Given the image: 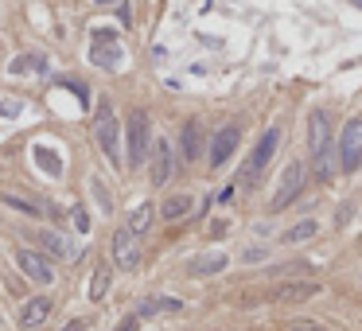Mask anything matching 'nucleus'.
I'll list each match as a JSON object with an SVG mask.
<instances>
[{
    "mask_svg": "<svg viewBox=\"0 0 362 331\" xmlns=\"http://www.w3.org/2000/svg\"><path fill=\"white\" fill-rule=\"evenodd\" d=\"M90 62L101 71H117L125 62V47L121 43H90Z\"/></svg>",
    "mask_w": 362,
    "mask_h": 331,
    "instance_id": "nucleus-13",
    "label": "nucleus"
},
{
    "mask_svg": "<svg viewBox=\"0 0 362 331\" xmlns=\"http://www.w3.org/2000/svg\"><path fill=\"white\" fill-rule=\"evenodd\" d=\"M308 141H312V160H315V176L331 179V172H335V160H331V133H327V113L324 109H312V117H308Z\"/></svg>",
    "mask_w": 362,
    "mask_h": 331,
    "instance_id": "nucleus-1",
    "label": "nucleus"
},
{
    "mask_svg": "<svg viewBox=\"0 0 362 331\" xmlns=\"http://www.w3.org/2000/svg\"><path fill=\"white\" fill-rule=\"evenodd\" d=\"M32 242H36L47 258H59V261H71V258H78V249H74V242L67 234H59V230H36L32 234Z\"/></svg>",
    "mask_w": 362,
    "mask_h": 331,
    "instance_id": "nucleus-9",
    "label": "nucleus"
},
{
    "mask_svg": "<svg viewBox=\"0 0 362 331\" xmlns=\"http://www.w3.org/2000/svg\"><path fill=\"white\" fill-rule=\"evenodd\" d=\"M136 323H141V319H136V316H129V319H121V323H117L113 331H136Z\"/></svg>",
    "mask_w": 362,
    "mask_h": 331,
    "instance_id": "nucleus-30",
    "label": "nucleus"
},
{
    "mask_svg": "<svg viewBox=\"0 0 362 331\" xmlns=\"http://www.w3.org/2000/svg\"><path fill=\"white\" fill-rule=\"evenodd\" d=\"M304 176H308V168L300 164V160H292L289 168H285V176H280V183H277V195H273V211H285L296 195H300V187H304Z\"/></svg>",
    "mask_w": 362,
    "mask_h": 331,
    "instance_id": "nucleus-6",
    "label": "nucleus"
},
{
    "mask_svg": "<svg viewBox=\"0 0 362 331\" xmlns=\"http://www.w3.org/2000/svg\"><path fill=\"white\" fill-rule=\"evenodd\" d=\"M94 43H117V32L113 27H94Z\"/></svg>",
    "mask_w": 362,
    "mask_h": 331,
    "instance_id": "nucleus-25",
    "label": "nucleus"
},
{
    "mask_svg": "<svg viewBox=\"0 0 362 331\" xmlns=\"http://www.w3.org/2000/svg\"><path fill=\"white\" fill-rule=\"evenodd\" d=\"M191 207H195L191 195H171V199L160 207V214H164L168 222H176V218H183V214H191Z\"/></svg>",
    "mask_w": 362,
    "mask_h": 331,
    "instance_id": "nucleus-20",
    "label": "nucleus"
},
{
    "mask_svg": "<svg viewBox=\"0 0 362 331\" xmlns=\"http://www.w3.org/2000/svg\"><path fill=\"white\" fill-rule=\"evenodd\" d=\"M36 164L43 168L47 176H62V160H59L55 152H51V148H43V144L36 148Z\"/></svg>",
    "mask_w": 362,
    "mask_h": 331,
    "instance_id": "nucleus-23",
    "label": "nucleus"
},
{
    "mask_svg": "<svg viewBox=\"0 0 362 331\" xmlns=\"http://www.w3.org/2000/svg\"><path fill=\"white\" fill-rule=\"evenodd\" d=\"M94 195H97V203H101V211H109V195H106V183H101V179H94Z\"/></svg>",
    "mask_w": 362,
    "mask_h": 331,
    "instance_id": "nucleus-29",
    "label": "nucleus"
},
{
    "mask_svg": "<svg viewBox=\"0 0 362 331\" xmlns=\"http://www.w3.org/2000/svg\"><path fill=\"white\" fill-rule=\"evenodd\" d=\"M94 137H97V144H101V152L109 156V164L121 168V121H117V113H113V106H109V102H101V106H97Z\"/></svg>",
    "mask_w": 362,
    "mask_h": 331,
    "instance_id": "nucleus-2",
    "label": "nucleus"
},
{
    "mask_svg": "<svg viewBox=\"0 0 362 331\" xmlns=\"http://www.w3.org/2000/svg\"><path fill=\"white\" fill-rule=\"evenodd\" d=\"M125 133H129V168H141L148 160V144H152V121H148L145 109H133L129 113Z\"/></svg>",
    "mask_w": 362,
    "mask_h": 331,
    "instance_id": "nucleus-3",
    "label": "nucleus"
},
{
    "mask_svg": "<svg viewBox=\"0 0 362 331\" xmlns=\"http://www.w3.org/2000/svg\"><path fill=\"white\" fill-rule=\"evenodd\" d=\"M109 249H113V261H117L121 269H136V265H141V246H136V234L129 230V226L113 230Z\"/></svg>",
    "mask_w": 362,
    "mask_h": 331,
    "instance_id": "nucleus-7",
    "label": "nucleus"
},
{
    "mask_svg": "<svg viewBox=\"0 0 362 331\" xmlns=\"http://www.w3.org/2000/svg\"><path fill=\"white\" fill-rule=\"evenodd\" d=\"M62 331H86V319H71V323H67Z\"/></svg>",
    "mask_w": 362,
    "mask_h": 331,
    "instance_id": "nucleus-32",
    "label": "nucleus"
},
{
    "mask_svg": "<svg viewBox=\"0 0 362 331\" xmlns=\"http://www.w3.org/2000/svg\"><path fill=\"white\" fill-rule=\"evenodd\" d=\"M312 296H319V281H285V284H277V288L269 293V300L300 304V300H312Z\"/></svg>",
    "mask_w": 362,
    "mask_h": 331,
    "instance_id": "nucleus-11",
    "label": "nucleus"
},
{
    "mask_svg": "<svg viewBox=\"0 0 362 331\" xmlns=\"http://www.w3.org/2000/svg\"><path fill=\"white\" fill-rule=\"evenodd\" d=\"M20 102H0V117H20Z\"/></svg>",
    "mask_w": 362,
    "mask_h": 331,
    "instance_id": "nucleus-28",
    "label": "nucleus"
},
{
    "mask_svg": "<svg viewBox=\"0 0 362 331\" xmlns=\"http://www.w3.org/2000/svg\"><path fill=\"white\" fill-rule=\"evenodd\" d=\"M74 226H78V234H86V230H90V214H86L82 207H74Z\"/></svg>",
    "mask_w": 362,
    "mask_h": 331,
    "instance_id": "nucleus-27",
    "label": "nucleus"
},
{
    "mask_svg": "<svg viewBox=\"0 0 362 331\" xmlns=\"http://www.w3.org/2000/svg\"><path fill=\"white\" fill-rule=\"evenodd\" d=\"M16 265L24 269V277H32L36 284H55V269H51V261L36 249H16Z\"/></svg>",
    "mask_w": 362,
    "mask_h": 331,
    "instance_id": "nucleus-8",
    "label": "nucleus"
},
{
    "mask_svg": "<svg viewBox=\"0 0 362 331\" xmlns=\"http://www.w3.org/2000/svg\"><path fill=\"white\" fill-rule=\"evenodd\" d=\"M292 331H324L319 323H308V319H300V323H292Z\"/></svg>",
    "mask_w": 362,
    "mask_h": 331,
    "instance_id": "nucleus-31",
    "label": "nucleus"
},
{
    "mask_svg": "<svg viewBox=\"0 0 362 331\" xmlns=\"http://www.w3.org/2000/svg\"><path fill=\"white\" fill-rule=\"evenodd\" d=\"M277 144H280V129H269L261 141H257V148H254V156L245 160V168H241V176H238V187H250L261 172L269 168V160L277 156Z\"/></svg>",
    "mask_w": 362,
    "mask_h": 331,
    "instance_id": "nucleus-4",
    "label": "nucleus"
},
{
    "mask_svg": "<svg viewBox=\"0 0 362 331\" xmlns=\"http://www.w3.org/2000/svg\"><path fill=\"white\" fill-rule=\"evenodd\" d=\"M8 74H47V55L43 51H24V55H16Z\"/></svg>",
    "mask_w": 362,
    "mask_h": 331,
    "instance_id": "nucleus-17",
    "label": "nucleus"
},
{
    "mask_svg": "<svg viewBox=\"0 0 362 331\" xmlns=\"http://www.w3.org/2000/svg\"><path fill=\"white\" fill-rule=\"evenodd\" d=\"M51 316V300L47 296H32L24 308H20V331H39Z\"/></svg>",
    "mask_w": 362,
    "mask_h": 331,
    "instance_id": "nucleus-12",
    "label": "nucleus"
},
{
    "mask_svg": "<svg viewBox=\"0 0 362 331\" xmlns=\"http://www.w3.org/2000/svg\"><path fill=\"white\" fill-rule=\"evenodd\" d=\"M168 179H171V144L156 141V152H152V183L164 187Z\"/></svg>",
    "mask_w": 362,
    "mask_h": 331,
    "instance_id": "nucleus-16",
    "label": "nucleus"
},
{
    "mask_svg": "<svg viewBox=\"0 0 362 331\" xmlns=\"http://www.w3.org/2000/svg\"><path fill=\"white\" fill-rule=\"evenodd\" d=\"M0 207H12V211L27 214V218H39V214H43V207H39L36 199H20V195H12V191L0 195Z\"/></svg>",
    "mask_w": 362,
    "mask_h": 331,
    "instance_id": "nucleus-19",
    "label": "nucleus"
},
{
    "mask_svg": "<svg viewBox=\"0 0 362 331\" xmlns=\"http://www.w3.org/2000/svg\"><path fill=\"white\" fill-rule=\"evenodd\" d=\"M362 164V121L350 117L339 137V172H359Z\"/></svg>",
    "mask_w": 362,
    "mask_h": 331,
    "instance_id": "nucleus-5",
    "label": "nucleus"
},
{
    "mask_svg": "<svg viewBox=\"0 0 362 331\" xmlns=\"http://www.w3.org/2000/svg\"><path fill=\"white\" fill-rule=\"evenodd\" d=\"M265 258H269V249H261V246H250L241 253V261H250V265H254V261H265Z\"/></svg>",
    "mask_w": 362,
    "mask_h": 331,
    "instance_id": "nucleus-26",
    "label": "nucleus"
},
{
    "mask_svg": "<svg viewBox=\"0 0 362 331\" xmlns=\"http://www.w3.org/2000/svg\"><path fill=\"white\" fill-rule=\"evenodd\" d=\"M148 226H152V203H141V207L129 214V230H133V234H145Z\"/></svg>",
    "mask_w": 362,
    "mask_h": 331,
    "instance_id": "nucleus-22",
    "label": "nucleus"
},
{
    "mask_svg": "<svg viewBox=\"0 0 362 331\" xmlns=\"http://www.w3.org/2000/svg\"><path fill=\"white\" fill-rule=\"evenodd\" d=\"M226 265H230L226 253H222V249H210V253H203V258H195L187 269H191V277H218Z\"/></svg>",
    "mask_w": 362,
    "mask_h": 331,
    "instance_id": "nucleus-14",
    "label": "nucleus"
},
{
    "mask_svg": "<svg viewBox=\"0 0 362 331\" xmlns=\"http://www.w3.org/2000/svg\"><path fill=\"white\" fill-rule=\"evenodd\" d=\"M180 152H183V160H187V164H191V160H199V152H203V137H199V121H187V125H183Z\"/></svg>",
    "mask_w": 362,
    "mask_h": 331,
    "instance_id": "nucleus-18",
    "label": "nucleus"
},
{
    "mask_svg": "<svg viewBox=\"0 0 362 331\" xmlns=\"http://www.w3.org/2000/svg\"><path fill=\"white\" fill-rule=\"evenodd\" d=\"M315 234H319V222H315V218H304V222H296V226L285 230V242L296 246V242H308V238H315Z\"/></svg>",
    "mask_w": 362,
    "mask_h": 331,
    "instance_id": "nucleus-21",
    "label": "nucleus"
},
{
    "mask_svg": "<svg viewBox=\"0 0 362 331\" xmlns=\"http://www.w3.org/2000/svg\"><path fill=\"white\" fill-rule=\"evenodd\" d=\"M164 312H183V300H176V296H148V300H141V308H136V319L164 316Z\"/></svg>",
    "mask_w": 362,
    "mask_h": 331,
    "instance_id": "nucleus-15",
    "label": "nucleus"
},
{
    "mask_svg": "<svg viewBox=\"0 0 362 331\" xmlns=\"http://www.w3.org/2000/svg\"><path fill=\"white\" fill-rule=\"evenodd\" d=\"M94 4H101V8H109V4H117V0H94Z\"/></svg>",
    "mask_w": 362,
    "mask_h": 331,
    "instance_id": "nucleus-33",
    "label": "nucleus"
},
{
    "mask_svg": "<svg viewBox=\"0 0 362 331\" xmlns=\"http://www.w3.org/2000/svg\"><path fill=\"white\" fill-rule=\"evenodd\" d=\"M238 137H241V129L238 125H222V129L215 133V141H210V168H222L234 156V148H238Z\"/></svg>",
    "mask_w": 362,
    "mask_h": 331,
    "instance_id": "nucleus-10",
    "label": "nucleus"
},
{
    "mask_svg": "<svg viewBox=\"0 0 362 331\" xmlns=\"http://www.w3.org/2000/svg\"><path fill=\"white\" fill-rule=\"evenodd\" d=\"M109 269L101 265V269H94V277H90V300H106V293H109Z\"/></svg>",
    "mask_w": 362,
    "mask_h": 331,
    "instance_id": "nucleus-24",
    "label": "nucleus"
}]
</instances>
